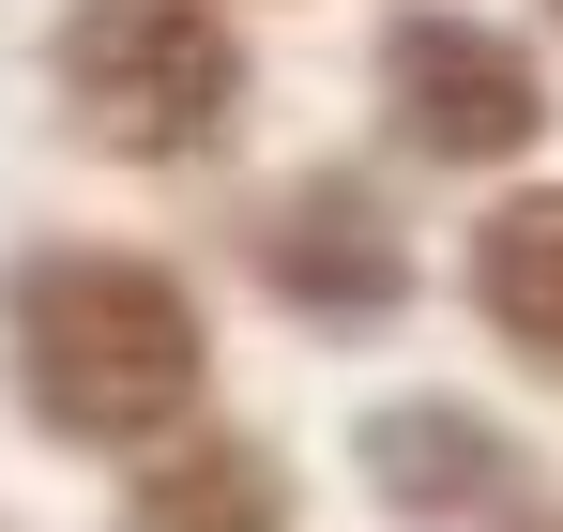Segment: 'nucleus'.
<instances>
[{
  "instance_id": "nucleus-5",
  "label": "nucleus",
  "mask_w": 563,
  "mask_h": 532,
  "mask_svg": "<svg viewBox=\"0 0 563 532\" xmlns=\"http://www.w3.org/2000/svg\"><path fill=\"white\" fill-rule=\"evenodd\" d=\"M244 259H260V289H275L289 320H320V335H366V320L411 304V229H396L380 182H351V168L275 182L260 229H244Z\"/></svg>"
},
{
  "instance_id": "nucleus-2",
  "label": "nucleus",
  "mask_w": 563,
  "mask_h": 532,
  "mask_svg": "<svg viewBox=\"0 0 563 532\" xmlns=\"http://www.w3.org/2000/svg\"><path fill=\"white\" fill-rule=\"evenodd\" d=\"M46 91L107 168H213L260 107V46L229 0H62Z\"/></svg>"
},
{
  "instance_id": "nucleus-6",
  "label": "nucleus",
  "mask_w": 563,
  "mask_h": 532,
  "mask_svg": "<svg viewBox=\"0 0 563 532\" xmlns=\"http://www.w3.org/2000/svg\"><path fill=\"white\" fill-rule=\"evenodd\" d=\"M122 532H305V487L260 426H184L122 472Z\"/></svg>"
},
{
  "instance_id": "nucleus-7",
  "label": "nucleus",
  "mask_w": 563,
  "mask_h": 532,
  "mask_svg": "<svg viewBox=\"0 0 563 532\" xmlns=\"http://www.w3.org/2000/svg\"><path fill=\"white\" fill-rule=\"evenodd\" d=\"M472 320L533 380H563V182H518L472 213Z\"/></svg>"
},
{
  "instance_id": "nucleus-3",
  "label": "nucleus",
  "mask_w": 563,
  "mask_h": 532,
  "mask_svg": "<svg viewBox=\"0 0 563 532\" xmlns=\"http://www.w3.org/2000/svg\"><path fill=\"white\" fill-rule=\"evenodd\" d=\"M366 62H380V122H396L427 168H518V153L549 137V62H533L503 15L396 0Z\"/></svg>"
},
{
  "instance_id": "nucleus-4",
  "label": "nucleus",
  "mask_w": 563,
  "mask_h": 532,
  "mask_svg": "<svg viewBox=\"0 0 563 532\" xmlns=\"http://www.w3.org/2000/svg\"><path fill=\"white\" fill-rule=\"evenodd\" d=\"M351 472L411 532H533V442L472 396H380L351 426Z\"/></svg>"
},
{
  "instance_id": "nucleus-1",
  "label": "nucleus",
  "mask_w": 563,
  "mask_h": 532,
  "mask_svg": "<svg viewBox=\"0 0 563 532\" xmlns=\"http://www.w3.org/2000/svg\"><path fill=\"white\" fill-rule=\"evenodd\" d=\"M0 380L46 442L77 456H153L213 396V320L168 259L137 244H31L0 274Z\"/></svg>"
},
{
  "instance_id": "nucleus-8",
  "label": "nucleus",
  "mask_w": 563,
  "mask_h": 532,
  "mask_svg": "<svg viewBox=\"0 0 563 532\" xmlns=\"http://www.w3.org/2000/svg\"><path fill=\"white\" fill-rule=\"evenodd\" d=\"M549 15H563V0H549Z\"/></svg>"
}]
</instances>
